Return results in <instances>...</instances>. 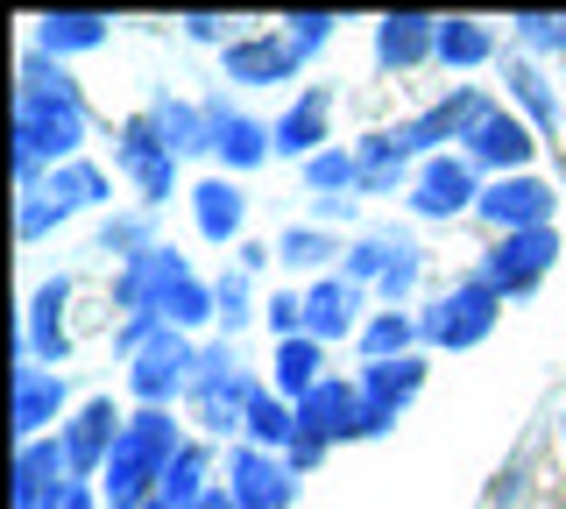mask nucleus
Returning <instances> with one entry per match:
<instances>
[{
	"instance_id": "19",
	"label": "nucleus",
	"mask_w": 566,
	"mask_h": 509,
	"mask_svg": "<svg viewBox=\"0 0 566 509\" xmlns=\"http://www.w3.org/2000/svg\"><path fill=\"white\" fill-rule=\"evenodd\" d=\"M227 488H234L241 509H291L297 502V474L283 467V453H262V446H227Z\"/></svg>"
},
{
	"instance_id": "35",
	"label": "nucleus",
	"mask_w": 566,
	"mask_h": 509,
	"mask_svg": "<svg viewBox=\"0 0 566 509\" xmlns=\"http://www.w3.org/2000/svg\"><path fill=\"white\" fill-rule=\"evenodd\" d=\"M149 248H164V241H156V213H149V205H135V213H106V220H99L93 255H114V269H120V262H135V255H149Z\"/></svg>"
},
{
	"instance_id": "10",
	"label": "nucleus",
	"mask_w": 566,
	"mask_h": 509,
	"mask_svg": "<svg viewBox=\"0 0 566 509\" xmlns=\"http://www.w3.org/2000/svg\"><path fill=\"white\" fill-rule=\"evenodd\" d=\"M538 149H545V142H538V128H531L517 107H503V99H495V107L468 128V142H460V156H468L482 178H524Z\"/></svg>"
},
{
	"instance_id": "21",
	"label": "nucleus",
	"mask_w": 566,
	"mask_h": 509,
	"mask_svg": "<svg viewBox=\"0 0 566 509\" xmlns=\"http://www.w3.org/2000/svg\"><path fill=\"white\" fill-rule=\"evenodd\" d=\"M220 72L234 85H283V78L305 72V57L283 43V29H241V36L220 50Z\"/></svg>"
},
{
	"instance_id": "18",
	"label": "nucleus",
	"mask_w": 566,
	"mask_h": 509,
	"mask_svg": "<svg viewBox=\"0 0 566 509\" xmlns=\"http://www.w3.org/2000/svg\"><path fill=\"white\" fill-rule=\"evenodd\" d=\"M495 72H503V107H517L531 128H538V142H553V149H566L559 135H566V99L553 93V78L538 72V57H524V50H510L503 64H495Z\"/></svg>"
},
{
	"instance_id": "45",
	"label": "nucleus",
	"mask_w": 566,
	"mask_h": 509,
	"mask_svg": "<svg viewBox=\"0 0 566 509\" xmlns=\"http://www.w3.org/2000/svg\"><path fill=\"white\" fill-rule=\"evenodd\" d=\"M262 326H270V340L283 347V340H297L305 332V290H276L270 305H262Z\"/></svg>"
},
{
	"instance_id": "29",
	"label": "nucleus",
	"mask_w": 566,
	"mask_h": 509,
	"mask_svg": "<svg viewBox=\"0 0 566 509\" xmlns=\"http://www.w3.org/2000/svg\"><path fill=\"white\" fill-rule=\"evenodd\" d=\"M326 375H333V368H326V347H318L312 332H297V340H283L276 354H270V390L283 403H305Z\"/></svg>"
},
{
	"instance_id": "13",
	"label": "nucleus",
	"mask_w": 566,
	"mask_h": 509,
	"mask_svg": "<svg viewBox=\"0 0 566 509\" xmlns=\"http://www.w3.org/2000/svg\"><path fill=\"white\" fill-rule=\"evenodd\" d=\"M474 220H482L489 234H531V226H553L559 220V191L545 184L538 170H524V178H489Z\"/></svg>"
},
{
	"instance_id": "25",
	"label": "nucleus",
	"mask_w": 566,
	"mask_h": 509,
	"mask_svg": "<svg viewBox=\"0 0 566 509\" xmlns=\"http://www.w3.org/2000/svg\"><path fill=\"white\" fill-rule=\"evenodd\" d=\"M432 57H439V14L397 8L376 22V72H418Z\"/></svg>"
},
{
	"instance_id": "31",
	"label": "nucleus",
	"mask_w": 566,
	"mask_h": 509,
	"mask_svg": "<svg viewBox=\"0 0 566 509\" xmlns=\"http://www.w3.org/2000/svg\"><path fill=\"white\" fill-rule=\"evenodd\" d=\"M149 120H156V135H164V149L185 163V156H206V99H149Z\"/></svg>"
},
{
	"instance_id": "20",
	"label": "nucleus",
	"mask_w": 566,
	"mask_h": 509,
	"mask_svg": "<svg viewBox=\"0 0 566 509\" xmlns=\"http://www.w3.org/2000/svg\"><path fill=\"white\" fill-rule=\"evenodd\" d=\"M64 305H71V276L57 269V276H43V284L29 290V311H22V354L43 361V368H57V375H64V361H71Z\"/></svg>"
},
{
	"instance_id": "1",
	"label": "nucleus",
	"mask_w": 566,
	"mask_h": 509,
	"mask_svg": "<svg viewBox=\"0 0 566 509\" xmlns=\"http://www.w3.org/2000/svg\"><path fill=\"white\" fill-rule=\"evenodd\" d=\"M85 128H93V107L78 78L43 50H22L14 57V191L29 199L57 163H78Z\"/></svg>"
},
{
	"instance_id": "27",
	"label": "nucleus",
	"mask_w": 566,
	"mask_h": 509,
	"mask_svg": "<svg viewBox=\"0 0 566 509\" xmlns=\"http://www.w3.org/2000/svg\"><path fill=\"white\" fill-rule=\"evenodd\" d=\"M64 481H78V474H71V453H64L57 432L14 446V509H43Z\"/></svg>"
},
{
	"instance_id": "33",
	"label": "nucleus",
	"mask_w": 566,
	"mask_h": 509,
	"mask_svg": "<svg viewBox=\"0 0 566 509\" xmlns=\"http://www.w3.org/2000/svg\"><path fill=\"white\" fill-rule=\"evenodd\" d=\"M354 347H361V361H403V354H424V326L418 311H376Z\"/></svg>"
},
{
	"instance_id": "50",
	"label": "nucleus",
	"mask_w": 566,
	"mask_h": 509,
	"mask_svg": "<svg viewBox=\"0 0 566 509\" xmlns=\"http://www.w3.org/2000/svg\"><path fill=\"white\" fill-rule=\"evenodd\" d=\"M333 220H354V199H312V226H333Z\"/></svg>"
},
{
	"instance_id": "51",
	"label": "nucleus",
	"mask_w": 566,
	"mask_h": 509,
	"mask_svg": "<svg viewBox=\"0 0 566 509\" xmlns=\"http://www.w3.org/2000/svg\"><path fill=\"white\" fill-rule=\"evenodd\" d=\"M234 255H241V262H234V269H241V276H255V269H262V262H276V248H262V241H241V248H234Z\"/></svg>"
},
{
	"instance_id": "3",
	"label": "nucleus",
	"mask_w": 566,
	"mask_h": 509,
	"mask_svg": "<svg viewBox=\"0 0 566 509\" xmlns=\"http://www.w3.org/2000/svg\"><path fill=\"white\" fill-rule=\"evenodd\" d=\"M262 382L248 375V361H241V347L234 340H199V375H191V390H185V417L199 425V438L212 446V438H248V403H255Z\"/></svg>"
},
{
	"instance_id": "49",
	"label": "nucleus",
	"mask_w": 566,
	"mask_h": 509,
	"mask_svg": "<svg viewBox=\"0 0 566 509\" xmlns=\"http://www.w3.org/2000/svg\"><path fill=\"white\" fill-rule=\"evenodd\" d=\"M326 453H333V446H318V438H305V432H297V446H291V453H283V467H291V474H297V481H305V474H312L318 460H326Z\"/></svg>"
},
{
	"instance_id": "48",
	"label": "nucleus",
	"mask_w": 566,
	"mask_h": 509,
	"mask_svg": "<svg viewBox=\"0 0 566 509\" xmlns=\"http://www.w3.org/2000/svg\"><path fill=\"white\" fill-rule=\"evenodd\" d=\"M43 509H106V502H99V481H64Z\"/></svg>"
},
{
	"instance_id": "39",
	"label": "nucleus",
	"mask_w": 566,
	"mask_h": 509,
	"mask_svg": "<svg viewBox=\"0 0 566 509\" xmlns=\"http://www.w3.org/2000/svg\"><path fill=\"white\" fill-rule=\"evenodd\" d=\"M354 184H361V163H354V149H318L305 163V191L312 199H354Z\"/></svg>"
},
{
	"instance_id": "34",
	"label": "nucleus",
	"mask_w": 566,
	"mask_h": 509,
	"mask_svg": "<svg viewBox=\"0 0 566 509\" xmlns=\"http://www.w3.org/2000/svg\"><path fill=\"white\" fill-rule=\"evenodd\" d=\"M43 191H50V199H64L71 213H99V205H114V178H106L99 163H85V156H78V163H57L43 178Z\"/></svg>"
},
{
	"instance_id": "47",
	"label": "nucleus",
	"mask_w": 566,
	"mask_h": 509,
	"mask_svg": "<svg viewBox=\"0 0 566 509\" xmlns=\"http://www.w3.org/2000/svg\"><path fill=\"white\" fill-rule=\"evenodd\" d=\"M177 29H185L191 43H212V50H227V43H234V36H227V29H234V22H227V14H185V22H177Z\"/></svg>"
},
{
	"instance_id": "11",
	"label": "nucleus",
	"mask_w": 566,
	"mask_h": 509,
	"mask_svg": "<svg viewBox=\"0 0 566 509\" xmlns=\"http://www.w3.org/2000/svg\"><path fill=\"white\" fill-rule=\"evenodd\" d=\"M206 156L220 163V178H248V170H262L276 156V128L227 107V99H206Z\"/></svg>"
},
{
	"instance_id": "43",
	"label": "nucleus",
	"mask_w": 566,
	"mask_h": 509,
	"mask_svg": "<svg viewBox=\"0 0 566 509\" xmlns=\"http://www.w3.org/2000/svg\"><path fill=\"white\" fill-rule=\"evenodd\" d=\"M212 297H220V340H234L248 319H262L255 311V276H241V269H227L220 284H212Z\"/></svg>"
},
{
	"instance_id": "37",
	"label": "nucleus",
	"mask_w": 566,
	"mask_h": 509,
	"mask_svg": "<svg viewBox=\"0 0 566 509\" xmlns=\"http://www.w3.org/2000/svg\"><path fill=\"white\" fill-rule=\"evenodd\" d=\"M333 255L347 262V248H340V234H333V226L297 220V226H283V234H276V262H283V269H318V276H326Z\"/></svg>"
},
{
	"instance_id": "26",
	"label": "nucleus",
	"mask_w": 566,
	"mask_h": 509,
	"mask_svg": "<svg viewBox=\"0 0 566 509\" xmlns=\"http://www.w3.org/2000/svg\"><path fill=\"white\" fill-rule=\"evenodd\" d=\"M354 163H361V184H354V199H411L418 163L403 156V142H397L389 128L361 135V142H354Z\"/></svg>"
},
{
	"instance_id": "9",
	"label": "nucleus",
	"mask_w": 566,
	"mask_h": 509,
	"mask_svg": "<svg viewBox=\"0 0 566 509\" xmlns=\"http://www.w3.org/2000/svg\"><path fill=\"white\" fill-rule=\"evenodd\" d=\"M185 284H191V262L177 255V248H149V255L120 262L114 284H106V297H114L120 319H164L170 297L185 290Z\"/></svg>"
},
{
	"instance_id": "8",
	"label": "nucleus",
	"mask_w": 566,
	"mask_h": 509,
	"mask_svg": "<svg viewBox=\"0 0 566 509\" xmlns=\"http://www.w3.org/2000/svg\"><path fill=\"white\" fill-rule=\"evenodd\" d=\"M566 255L559 226H531V234H495L482 248V276L495 290H503V305H517V297H538V284L553 276V262Z\"/></svg>"
},
{
	"instance_id": "53",
	"label": "nucleus",
	"mask_w": 566,
	"mask_h": 509,
	"mask_svg": "<svg viewBox=\"0 0 566 509\" xmlns=\"http://www.w3.org/2000/svg\"><path fill=\"white\" fill-rule=\"evenodd\" d=\"M559 446H566V403H559Z\"/></svg>"
},
{
	"instance_id": "23",
	"label": "nucleus",
	"mask_w": 566,
	"mask_h": 509,
	"mask_svg": "<svg viewBox=\"0 0 566 509\" xmlns=\"http://www.w3.org/2000/svg\"><path fill=\"white\" fill-rule=\"evenodd\" d=\"M270 128H276V156H291V163L305 170L318 149H333V135H326L333 128V85H305Z\"/></svg>"
},
{
	"instance_id": "14",
	"label": "nucleus",
	"mask_w": 566,
	"mask_h": 509,
	"mask_svg": "<svg viewBox=\"0 0 566 509\" xmlns=\"http://www.w3.org/2000/svg\"><path fill=\"white\" fill-rule=\"evenodd\" d=\"M482 170L468 163V156H432V163H418V184H411V220H460V213H474L482 205Z\"/></svg>"
},
{
	"instance_id": "2",
	"label": "nucleus",
	"mask_w": 566,
	"mask_h": 509,
	"mask_svg": "<svg viewBox=\"0 0 566 509\" xmlns=\"http://www.w3.org/2000/svg\"><path fill=\"white\" fill-rule=\"evenodd\" d=\"M177 453H185L177 411H128L120 446H114V460H106V474H99V502L106 509H149L156 496H164V474H170Z\"/></svg>"
},
{
	"instance_id": "15",
	"label": "nucleus",
	"mask_w": 566,
	"mask_h": 509,
	"mask_svg": "<svg viewBox=\"0 0 566 509\" xmlns=\"http://www.w3.org/2000/svg\"><path fill=\"white\" fill-rule=\"evenodd\" d=\"M64 403H71V382L57 375V368H43V361H29L22 354V340H14V438H50V425H64Z\"/></svg>"
},
{
	"instance_id": "52",
	"label": "nucleus",
	"mask_w": 566,
	"mask_h": 509,
	"mask_svg": "<svg viewBox=\"0 0 566 509\" xmlns=\"http://www.w3.org/2000/svg\"><path fill=\"white\" fill-rule=\"evenodd\" d=\"M199 509H241V502H234V488L220 481V488H212V496H199Z\"/></svg>"
},
{
	"instance_id": "7",
	"label": "nucleus",
	"mask_w": 566,
	"mask_h": 509,
	"mask_svg": "<svg viewBox=\"0 0 566 509\" xmlns=\"http://www.w3.org/2000/svg\"><path fill=\"white\" fill-rule=\"evenodd\" d=\"M114 170L135 184V199L149 205V213H164V205L177 199V156L164 149V135H156L149 107L128 114V120L114 128Z\"/></svg>"
},
{
	"instance_id": "30",
	"label": "nucleus",
	"mask_w": 566,
	"mask_h": 509,
	"mask_svg": "<svg viewBox=\"0 0 566 509\" xmlns=\"http://www.w3.org/2000/svg\"><path fill=\"white\" fill-rule=\"evenodd\" d=\"M447 72H482V64H503V43H495L489 22H474V14H439V57Z\"/></svg>"
},
{
	"instance_id": "41",
	"label": "nucleus",
	"mask_w": 566,
	"mask_h": 509,
	"mask_svg": "<svg viewBox=\"0 0 566 509\" xmlns=\"http://www.w3.org/2000/svg\"><path fill=\"white\" fill-rule=\"evenodd\" d=\"M510 43H517L524 57H566V14H545V8L510 14Z\"/></svg>"
},
{
	"instance_id": "28",
	"label": "nucleus",
	"mask_w": 566,
	"mask_h": 509,
	"mask_svg": "<svg viewBox=\"0 0 566 509\" xmlns=\"http://www.w3.org/2000/svg\"><path fill=\"white\" fill-rule=\"evenodd\" d=\"M106 14H93V8H57V14H35V36H29V50H43V57H85V50H99L106 43Z\"/></svg>"
},
{
	"instance_id": "6",
	"label": "nucleus",
	"mask_w": 566,
	"mask_h": 509,
	"mask_svg": "<svg viewBox=\"0 0 566 509\" xmlns=\"http://www.w3.org/2000/svg\"><path fill=\"white\" fill-rule=\"evenodd\" d=\"M191 375H199V340H191V332H177V326H164V332H156V340L128 361V396H135V411H170V403L191 390Z\"/></svg>"
},
{
	"instance_id": "42",
	"label": "nucleus",
	"mask_w": 566,
	"mask_h": 509,
	"mask_svg": "<svg viewBox=\"0 0 566 509\" xmlns=\"http://www.w3.org/2000/svg\"><path fill=\"white\" fill-rule=\"evenodd\" d=\"M64 220H71V205L50 199V191H29V199H14V241H22V248H35L43 234H57Z\"/></svg>"
},
{
	"instance_id": "40",
	"label": "nucleus",
	"mask_w": 566,
	"mask_h": 509,
	"mask_svg": "<svg viewBox=\"0 0 566 509\" xmlns=\"http://www.w3.org/2000/svg\"><path fill=\"white\" fill-rule=\"evenodd\" d=\"M418 284H424V248H418V241H403V248H397V262H389V269H382V284L368 290V297H376L382 311H411Z\"/></svg>"
},
{
	"instance_id": "12",
	"label": "nucleus",
	"mask_w": 566,
	"mask_h": 509,
	"mask_svg": "<svg viewBox=\"0 0 566 509\" xmlns=\"http://www.w3.org/2000/svg\"><path fill=\"white\" fill-rule=\"evenodd\" d=\"M361 438H382L397 432V417L424 396V354H403V361H361Z\"/></svg>"
},
{
	"instance_id": "4",
	"label": "nucleus",
	"mask_w": 566,
	"mask_h": 509,
	"mask_svg": "<svg viewBox=\"0 0 566 509\" xmlns=\"http://www.w3.org/2000/svg\"><path fill=\"white\" fill-rule=\"evenodd\" d=\"M503 290L489 284L482 269L474 276H460V284L447 297H432V305L418 311V326H424V354H468V347H482L495 326H503Z\"/></svg>"
},
{
	"instance_id": "36",
	"label": "nucleus",
	"mask_w": 566,
	"mask_h": 509,
	"mask_svg": "<svg viewBox=\"0 0 566 509\" xmlns=\"http://www.w3.org/2000/svg\"><path fill=\"white\" fill-rule=\"evenodd\" d=\"M248 446H262V453H291L297 446V403H283L270 382L255 390V403H248Z\"/></svg>"
},
{
	"instance_id": "54",
	"label": "nucleus",
	"mask_w": 566,
	"mask_h": 509,
	"mask_svg": "<svg viewBox=\"0 0 566 509\" xmlns=\"http://www.w3.org/2000/svg\"><path fill=\"white\" fill-rule=\"evenodd\" d=\"M149 509H156V502H149Z\"/></svg>"
},
{
	"instance_id": "44",
	"label": "nucleus",
	"mask_w": 566,
	"mask_h": 509,
	"mask_svg": "<svg viewBox=\"0 0 566 509\" xmlns=\"http://www.w3.org/2000/svg\"><path fill=\"white\" fill-rule=\"evenodd\" d=\"M333 29H340V14H326V8H297V14H283V43H291L297 57H318V50L333 43Z\"/></svg>"
},
{
	"instance_id": "22",
	"label": "nucleus",
	"mask_w": 566,
	"mask_h": 509,
	"mask_svg": "<svg viewBox=\"0 0 566 509\" xmlns=\"http://www.w3.org/2000/svg\"><path fill=\"white\" fill-rule=\"evenodd\" d=\"M297 432L318 438V446H347V438H361V382H354V375H326L305 403H297Z\"/></svg>"
},
{
	"instance_id": "46",
	"label": "nucleus",
	"mask_w": 566,
	"mask_h": 509,
	"mask_svg": "<svg viewBox=\"0 0 566 509\" xmlns=\"http://www.w3.org/2000/svg\"><path fill=\"white\" fill-rule=\"evenodd\" d=\"M156 332H164V319H120V326H114V354H120V361H135L142 347L156 340Z\"/></svg>"
},
{
	"instance_id": "5",
	"label": "nucleus",
	"mask_w": 566,
	"mask_h": 509,
	"mask_svg": "<svg viewBox=\"0 0 566 509\" xmlns=\"http://www.w3.org/2000/svg\"><path fill=\"white\" fill-rule=\"evenodd\" d=\"M489 107H495V99L482 93V85H453V93H439L424 114L397 120L389 135L403 142V156H411V163H432V156H453L460 142H468V128H474V120H482Z\"/></svg>"
},
{
	"instance_id": "17",
	"label": "nucleus",
	"mask_w": 566,
	"mask_h": 509,
	"mask_svg": "<svg viewBox=\"0 0 566 509\" xmlns=\"http://www.w3.org/2000/svg\"><path fill=\"white\" fill-rule=\"evenodd\" d=\"M376 297H368L361 284H347L340 269L333 276H318V284H305V332L318 347H340V340H361V326L376 319Z\"/></svg>"
},
{
	"instance_id": "38",
	"label": "nucleus",
	"mask_w": 566,
	"mask_h": 509,
	"mask_svg": "<svg viewBox=\"0 0 566 509\" xmlns=\"http://www.w3.org/2000/svg\"><path fill=\"white\" fill-rule=\"evenodd\" d=\"M411 234H397V226H368V234H354V248H347V262H340V276L347 284H361V290H376L382 284V269L397 262V248Z\"/></svg>"
},
{
	"instance_id": "24",
	"label": "nucleus",
	"mask_w": 566,
	"mask_h": 509,
	"mask_svg": "<svg viewBox=\"0 0 566 509\" xmlns=\"http://www.w3.org/2000/svg\"><path fill=\"white\" fill-rule=\"evenodd\" d=\"M185 199H191V226H199L206 248H241V234H248V191H241V178H199Z\"/></svg>"
},
{
	"instance_id": "32",
	"label": "nucleus",
	"mask_w": 566,
	"mask_h": 509,
	"mask_svg": "<svg viewBox=\"0 0 566 509\" xmlns=\"http://www.w3.org/2000/svg\"><path fill=\"white\" fill-rule=\"evenodd\" d=\"M212 446L206 438H185V453L170 460L164 474V496H156V509H199V496H212Z\"/></svg>"
},
{
	"instance_id": "16",
	"label": "nucleus",
	"mask_w": 566,
	"mask_h": 509,
	"mask_svg": "<svg viewBox=\"0 0 566 509\" xmlns=\"http://www.w3.org/2000/svg\"><path fill=\"white\" fill-rule=\"evenodd\" d=\"M120 425H128V417H120L114 396H85L78 411L57 425V438H64L71 474H78V481H99V474H106V460H114V446H120Z\"/></svg>"
}]
</instances>
